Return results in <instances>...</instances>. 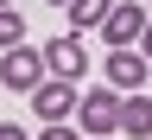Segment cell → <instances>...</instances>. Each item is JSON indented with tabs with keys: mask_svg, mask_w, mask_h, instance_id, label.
<instances>
[{
	"mask_svg": "<svg viewBox=\"0 0 152 140\" xmlns=\"http://www.w3.org/2000/svg\"><path fill=\"white\" fill-rule=\"evenodd\" d=\"M76 121H83V134H121V96L114 89L76 96Z\"/></svg>",
	"mask_w": 152,
	"mask_h": 140,
	"instance_id": "obj_2",
	"label": "cell"
},
{
	"mask_svg": "<svg viewBox=\"0 0 152 140\" xmlns=\"http://www.w3.org/2000/svg\"><path fill=\"white\" fill-rule=\"evenodd\" d=\"M26 102H32V115H38V121H70V115H76V83H64V76H45V83L26 96Z\"/></svg>",
	"mask_w": 152,
	"mask_h": 140,
	"instance_id": "obj_3",
	"label": "cell"
},
{
	"mask_svg": "<svg viewBox=\"0 0 152 140\" xmlns=\"http://www.w3.org/2000/svg\"><path fill=\"white\" fill-rule=\"evenodd\" d=\"M51 7H70V0H51Z\"/></svg>",
	"mask_w": 152,
	"mask_h": 140,
	"instance_id": "obj_14",
	"label": "cell"
},
{
	"mask_svg": "<svg viewBox=\"0 0 152 140\" xmlns=\"http://www.w3.org/2000/svg\"><path fill=\"white\" fill-rule=\"evenodd\" d=\"M108 83L133 96V89H140V83H146V57H140V51H133V45H127V51H108Z\"/></svg>",
	"mask_w": 152,
	"mask_h": 140,
	"instance_id": "obj_6",
	"label": "cell"
},
{
	"mask_svg": "<svg viewBox=\"0 0 152 140\" xmlns=\"http://www.w3.org/2000/svg\"><path fill=\"white\" fill-rule=\"evenodd\" d=\"M0 7H7V0H0Z\"/></svg>",
	"mask_w": 152,
	"mask_h": 140,
	"instance_id": "obj_15",
	"label": "cell"
},
{
	"mask_svg": "<svg viewBox=\"0 0 152 140\" xmlns=\"http://www.w3.org/2000/svg\"><path fill=\"white\" fill-rule=\"evenodd\" d=\"M38 140H76V127H70V121H45V134H38Z\"/></svg>",
	"mask_w": 152,
	"mask_h": 140,
	"instance_id": "obj_10",
	"label": "cell"
},
{
	"mask_svg": "<svg viewBox=\"0 0 152 140\" xmlns=\"http://www.w3.org/2000/svg\"><path fill=\"white\" fill-rule=\"evenodd\" d=\"M121 127H127L133 140H152V102H146V96H133V102H121Z\"/></svg>",
	"mask_w": 152,
	"mask_h": 140,
	"instance_id": "obj_7",
	"label": "cell"
},
{
	"mask_svg": "<svg viewBox=\"0 0 152 140\" xmlns=\"http://www.w3.org/2000/svg\"><path fill=\"white\" fill-rule=\"evenodd\" d=\"M0 140H26V127H19V121H0Z\"/></svg>",
	"mask_w": 152,
	"mask_h": 140,
	"instance_id": "obj_11",
	"label": "cell"
},
{
	"mask_svg": "<svg viewBox=\"0 0 152 140\" xmlns=\"http://www.w3.org/2000/svg\"><path fill=\"white\" fill-rule=\"evenodd\" d=\"M89 140H114V134H89Z\"/></svg>",
	"mask_w": 152,
	"mask_h": 140,
	"instance_id": "obj_13",
	"label": "cell"
},
{
	"mask_svg": "<svg viewBox=\"0 0 152 140\" xmlns=\"http://www.w3.org/2000/svg\"><path fill=\"white\" fill-rule=\"evenodd\" d=\"M45 76H51V64H45V51H32V45H13L7 57H0V83L19 89V96H32Z\"/></svg>",
	"mask_w": 152,
	"mask_h": 140,
	"instance_id": "obj_1",
	"label": "cell"
},
{
	"mask_svg": "<svg viewBox=\"0 0 152 140\" xmlns=\"http://www.w3.org/2000/svg\"><path fill=\"white\" fill-rule=\"evenodd\" d=\"M0 45H7V51H13V45H26V19H19L13 7H0Z\"/></svg>",
	"mask_w": 152,
	"mask_h": 140,
	"instance_id": "obj_9",
	"label": "cell"
},
{
	"mask_svg": "<svg viewBox=\"0 0 152 140\" xmlns=\"http://www.w3.org/2000/svg\"><path fill=\"white\" fill-rule=\"evenodd\" d=\"M45 64H51V76H64V83H76V76L89 70L83 32H64V38H51V45H45Z\"/></svg>",
	"mask_w": 152,
	"mask_h": 140,
	"instance_id": "obj_5",
	"label": "cell"
},
{
	"mask_svg": "<svg viewBox=\"0 0 152 140\" xmlns=\"http://www.w3.org/2000/svg\"><path fill=\"white\" fill-rule=\"evenodd\" d=\"M140 57L152 64V19H146V32H140Z\"/></svg>",
	"mask_w": 152,
	"mask_h": 140,
	"instance_id": "obj_12",
	"label": "cell"
},
{
	"mask_svg": "<svg viewBox=\"0 0 152 140\" xmlns=\"http://www.w3.org/2000/svg\"><path fill=\"white\" fill-rule=\"evenodd\" d=\"M108 7H114V0H70V32H89V26H102V19H108Z\"/></svg>",
	"mask_w": 152,
	"mask_h": 140,
	"instance_id": "obj_8",
	"label": "cell"
},
{
	"mask_svg": "<svg viewBox=\"0 0 152 140\" xmlns=\"http://www.w3.org/2000/svg\"><path fill=\"white\" fill-rule=\"evenodd\" d=\"M140 32H146V7H133V0H114L108 19H102V38L114 51H127V45H140Z\"/></svg>",
	"mask_w": 152,
	"mask_h": 140,
	"instance_id": "obj_4",
	"label": "cell"
}]
</instances>
